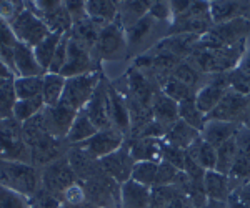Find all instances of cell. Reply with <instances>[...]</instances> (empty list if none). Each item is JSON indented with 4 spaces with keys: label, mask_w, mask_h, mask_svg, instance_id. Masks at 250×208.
I'll list each match as a JSON object with an SVG mask.
<instances>
[{
    "label": "cell",
    "mask_w": 250,
    "mask_h": 208,
    "mask_svg": "<svg viewBox=\"0 0 250 208\" xmlns=\"http://www.w3.org/2000/svg\"><path fill=\"white\" fill-rule=\"evenodd\" d=\"M107 83L108 77L105 74L102 75L99 85L94 92V95L88 100L85 105V113L90 118V122L95 125L97 130H105V129H114L110 123V117H108V94H107Z\"/></svg>",
    "instance_id": "cell-18"
},
{
    "label": "cell",
    "mask_w": 250,
    "mask_h": 208,
    "mask_svg": "<svg viewBox=\"0 0 250 208\" xmlns=\"http://www.w3.org/2000/svg\"><path fill=\"white\" fill-rule=\"evenodd\" d=\"M63 5H65L68 15H70L72 23H79V22H82V20L88 19L87 10H85V2H83V0H65Z\"/></svg>",
    "instance_id": "cell-56"
},
{
    "label": "cell",
    "mask_w": 250,
    "mask_h": 208,
    "mask_svg": "<svg viewBox=\"0 0 250 208\" xmlns=\"http://www.w3.org/2000/svg\"><path fill=\"white\" fill-rule=\"evenodd\" d=\"M100 70H104L102 63L95 58L94 50H90L83 43L68 37L67 58L62 70H60V75L65 78H70V77H77V75L94 74V72H100Z\"/></svg>",
    "instance_id": "cell-11"
},
{
    "label": "cell",
    "mask_w": 250,
    "mask_h": 208,
    "mask_svg": "<svg viewBox=\"0 0 250 208\" xmlns=\"http://www.w3.org/2000/svg\"><path fill=\"white\" fill-rule=\"evenodd\" d=\"M168 30H170V23L160 22V20L147 14L134 27L125 30L128 45V58H137L140 55H144L145 52L154 49L160 40L168 37Z\"/></svg>",
    "instance_id": "cell-4"
},
{
    "label": "cell",
    "mask_w": 250,
    "mask_h": 208,
    "mask_svg": "<svg viewBox=\"0 0 250 208\" xmlns=\"http://www.w3.org/2000/svg\"><path fill=\"white\" fill-rule=\"evenodd\" d=\"M82 183L83 193L88 203L97 208H120V183L108 177L105 171H100L95 177Z\"/></svg>",
    "instance_id": "cell-8"
},
{
    "label": "cell",
    "mask_w": 250,
    "mask_h": 208,
    "mask_svg": "<svg viewBox=\"0 0 250 208\" xmlns=\"http://www.w3.org/2000/svg\"><path fill=\"white\" fill-rule=\"evenodd\" d=\"M179 118L199 132H202L205 122H207V115H204L202 112L199 110V107H197V103H195V98H188V100H184V102H179Z\"/></svg>",
    "instance_id": "cell-43"
},
{
    "label": "cell",
    "mask_w": 250,
    "mask_h": 208,
    "mask_svg": "<svg viewBox=\"0 0 250 208\" xmlns=\"http://www.w3.org/2000/svg\"><path fill=\"white\" fill-rule=\"evenodd\" d=\"M160 90H162V94L167 95L168 98L175 100L177 103L184 102V100H188V98H195V90H192L190 87L185 85L180 80L173 78L172 75H168V77L160 83Z\"/></svg>",
    "instance_id": "cell-46"
},
{
    "label": "cell",
    "mask_w": 250,
    "mask_h": 208,
    "mask_svg": "<svg viewBox=\"0 0 250 208\" xmlns=\"http://www.w3.org/2000/svg\"><path fill=\"white\" fill-rule=\"evenodd\" d=\"M14 69L15 77H43L47 74L39 65L34 49L22 42H17L14 47Z\"/></svg>",
    "instance_id": "cell-23"
},
{
    "label": "cell",
    "mask_w": 250,
    "mask_h": 208,
    "mask_svg": "<svg viewBox=\"0 0 250 208\" xmlns=\"http://www.w3.org/2000/svg\"><path fill=\"white\" fill-rule=\"evenodd\" d=\"M152 189L128 180L120 187V208H148Z\"/></svg>",
    "instance_id": "cell-29"
},
{
    "label": "cell",
    "mask_w": 250,
    "mask_h": 208,
    "mask_svg": "<svg viewBox=\"0 0 250 208\" xmlns=\"http://www.w3.org/2000/svg\"><path fill=\"white\" fill-rule=\"evenodd\" d=\"M0 160L30 163V150L23 140L22 123L15 118L0 122Z\"/></svg>",
    "instance_id": "cell-7"
},
{
    "label": "cell",
    "mask_w": 250,
    "mask_h": 208,
    "mask_svg": "<svg viewBox=\"0 0 250 208\" xmlns=\"http://www.w3.org/2000/svg\"><path fill=\"white\" fill-rule=\"evenodd\" d=\"M19 40L15 38L14 32H12L10 25L5 20L0 19V60L3 62V65L7 67L12 75L15 77V69H14V47Z\"/></svg>",
    "instance_id": "cell-39"
},
{
    "label": "cell",
    "mask_w": 250,
    "mask_h": 208,
    "mask_svg": "<svg viewBox=\"0 0 250 208\" xmlns=\"http://www.w3.org/2000/svg\"><path fill=\"white\" fill-rule=\"evenodd\" d=\"M164 138H125L132 158L137 162H160Z\"/></svg>",
    "instance_id": "cell-28"
},
{
    "label": "cell",
    "mask_w": 250,
    "mask_h": 208,
    "mask_svg": "<svg viewBox=\"0 0 250 208\" xmlns=\"http://www.w3.org/2000/svg\"><path fill=\"white\" fill-rule=\"evenodd\" d=\"M0 208H32L30 200L0 185Z\"/></svg>",
    "instance_id": "cell-51"
},
{
    "label": "cell",
    "mask_w": 250,
    "mask_h": 208,
    "mask_svg": "<svg viewBox=\"0 0 250 208\" xmlns=\"http://www.w3.org/2000/svg\"><path fill=\"white\" fill-rule=\"evenodd\" d=\"M152 113L154 120L167 133L168 130L179 122V103L175 100L168 98L167 95L162 94V90L155 95L154 103H152Z\"/></svg>",
    "instance_id": "cell-25"
},
{
    "label": "cell",
    "mask_w": 250,
    "mask_h": 208,
    "mask_svg": "<svg viewBox=\"0 0 250 208\" xmlns=\"http://www.w3.org/2000/svg\"><path fill=\"white\" fill-rule=\"evenodd\" d=\"M22 135L30 150V163L37 169H43L55 160L65 157L70 150V145L65 140L55 138L47 132L42 120V112L22 123Z\"/></svg>",
    "instance_id": "cell-1"
},
{
    "label": "cell",
    "mask_w": 250,
    "mask_h": 208,
    "mask_svg": "<svg viewBox=\"0 0 250 208\" xmlns=\"http://www.w3.org/2000/svg\"><path fill=\"white\" fill-rule=\"evenodd\" d=\"M62 208H97V207H94L92 203H88L85 200V202L79 203V205H65V203H62Z\"/></svg>",
    "instance_id": "cell-62"
},
{
    "label": "cell",
    "mask_w": 250,
    "mask_h": 208,
    "mask_svg": "<svg viewBox=\"0 0 250 208\" xmlns=\"http://www.w3.org/2000/svg\"><path fill=\"white\" fill-rule=\"evenodd\" d=\"M152 0H124L117 2V19L125 30L134 27L140 19L148 14Z\"/></svg>",
    "instance_id": "cell-30"
},
{
    "label": "cell",
    "mask_w": 250,
    "mask_h": 208,
    "mask_svg": "<svg viewBox=\"0 0 250 208\" xmlns=\"http://www.w3.org/2000/svg\"><path fill=\"white\" fill-rule=\"evenodd\" d=\"M15 77H0V122L14 118V107L17 103L14 87Z\"/></svg>",
    "instance_id": "cell-41"
},
{
    "label": "cell",
    "mask_w": 250,
    "mask_h": 208,
    "mask_svg": "<svg viewBox=\"0 0 250 208\" xmlns=\"http://www.w3.org/2000/svg\"><path fill=\"white\" fill-rule=\"evenodd\" d=\"M199 137H200L199 130L192 129L190 125H187L182 120H179V122L165 133L164 142L168 143V145L177 147V149H180V150H187Z\"/></svg>",
    "instance_id": "cell-35"
},
{
    "label": "cell",
    "mask_w": 250,
    "mask_h": 208,
    "mask_svg": "<svg viewBox=\"0 0 250 208\" xmlns=\"http://www.w3.org/2000/svg\"><path fill=\"white\" fill-rule=\"evenodd\" d=\"M25 9V2H0V19L10 23L20 10Z\"/></svg>",
    "instance_id": "cell-58"
},
{
    "label": "cell",
    "mask_w": 250,
    "mask_h": 208,
    "mask_svg": "<svg viewBox=\"0 0 250 208\" xmlns=\"http://www.w3.org/2000/svg\"><path fill=\"white\" fill-rule=\"evenodd\" d=\"M185 155L195 162L199 167H202L205 171L215 170L217 165V149L212 147L208 142H205L202 137H199L195 142L185 150Z\"/></svg>",
    "instance_id": "cell-33"
},
{
    "label": "cell",
    "mask_w": 250,
    "mask_h": 208,
    "mask_svg": "<svg viewBox=\"0 0 250 208\" xmlns=\"http://www.w3.org/2000/svg\"><path fill=\"white\" fill-rule=\"evenodd\" d=\"M40 171H42V190H45L47 193H50L60 202H62V197L68 187L79 182L70 163H68L67 155L40 169Z\"/></svg>",
    "instance_id": "cell-13"
},
{
    "label": "cell",
    "mask_w": 250,
    "mask_h": 208,
    "mask_svg": "<svg viewBox=\"0 0 250 208\" xmlns=\"http://www.w3.org/2000/svg\"><path fill=\"white\" fill-rule=\"evenodd\" d=\"M250 34V19H235L225 23H215L212 29L202 35V42L220 47H232L237 43L247 42Z\"/></svg>",
    "instance_id": "cell-14"
},
{
    "label": "cell",
    "mask_w": 250,
    "mask_h": 208,
    "mask_svg": "<svg viewBox=\"0 0 250 208\" xmlns=\"http://www.w3.org/2000/svg\"><path fill=\"white\" fill-rule=\"evenodd\" d=\"M125 137L115 129H105V130H99L94 137H90L88 140L82 143H77V149L83 150L85 153L90 155L92 158L100 160L107 155H110L112 151L119 150L124 145Z\"/></svg>",
    "instance_id": "cell-16"
},
{
    "label": "cell",
    "mask_w": 250,
    "mask_h": 208,
    "mask_svg": "<svg viewBox=\"0 0 250 208\" xmlns=\"http://www.w3.org/2000/svg\"><path fill=\"white\" fill-rule=\"evenodd\" d=\"M204 189H205V195H207V198L212 200V202L225 203L232 193L230 183H229V177L227 175L219 173V171H215V170L205 171Z\"/></svg>",
    "instance_id": "cell-32"
},
{
    "label": "cell",
    "mask_w": 250,
    "mask_h": 208,
    "mask_svg": "<svg viewBox=\"0 0 250 208\" xmlns=\"http://www.w3.org/2000/svg\"><path fill=\"white\" fill-rule=\"evenodd\" d=\"M192 0H170V10H172V20L179 15L185 14L190 7Z\"/></svg>",
    "instance_id": "cell-60"
},
{
    "label": "cell",
    "mask_w": 250,
    "mask_h": 208,
    "mask_svg": "<svg viewBox=\"0 0 250 208\" xmlns=\"http://www.w3.org/2000/svg\"><path fill=\"white\" fill-rule=\"evenodd\" d=\"M235 140H237V147H239V151L244 157L249 158L250 162V129L242 125L239 132L235 135Z\"/></svg>",
    "instance_id": "cell-59"
},
{
    "label": "cell",
    "mask_w": 250,
    "mask_h": 208,
    "mask_svg": "<svg viewBox=\"0 0 250 208\" xmlns=\"http://www.w3.org/2000/svg\"><path fill=\"white\" fill-rule=\"evenodd\" d=\"M229 183H230V191H233L244 189L250 183V162L247 157L239 151L237 155V160L233 162L230 171H229Z\"/></svg>",
    "instance_id": "cell-42"
},
{
    "label": "cell",
    "mask_w": 250,
    "mask_h": 208,
    "mask_svg": "<svg viewBox=\"0 0 250 208\" xmlns=\"http://www.w3.org/2000/svg\"><path fill=\"white\" fill-rule=\"evenodd\" d=\"M32 208H62V202L47 193L45 190L40 189L34 197L30 198Z\"/></svg>",
    "instance_id": "cell-54"
},
{
    "label": "cell",
    "mask_w": 250,
    "mask_h": 208,
    "mask_svg": "<svg viewBox=\"0 0 250 208\" xmlns=\"http://www.w3.org/2000/svg\"><path fill=\"white\" fill-rule=\"evenodd\" d=\"M104 74L105 72L100 70V72H94V74L77 75V77L67 78L62 97H60V103H63V105H67L68 109L75 112L83 110L90 97L94 95V92Z\"/></svg>",
    "instance_id": "cell-9"
},
{
    "label": "cell",
    "mask_w": 250,
    "mask_h": 208,
    "mask_svg": "<svg viewBox=\"0 0 250 208\" xmlns=\"http://www.w3.org/2000/svg\"><path fill=\"white\" fill-rule=\"evenodd\" d=\"M125 103H127L128 118H130V135L128 138H134L142 132L148 123L154 120V113H152V107L144 105L132 95H124Z\"/></svg>",
    "instance_id": "cell-31"
},
{
    "label": "cell",
    "mask_w": 250,
    "mask_h": 208,
    "mask_svg": "<svg viewBox=\"0 0 250 208\" xmlns=\"http://www.w3.org/2000/svg\"><path fill=\"white\" fill-rule=\"evenodd\" d=\"M107 94H108V117L110 123L115 130H119L125 138L130 135V118H128V110L125 98L120 92L112 85V80L108 78L107 83Z\"/></svg>",
    "instance_id": "cell-21"
},
{
    "label": "cell",
    "mask_w": 250,
    "mask_h": 208,
    "mask_svg": "<svg viewBox=\"0 0 250 208\" xmlns=\"http://www.w3.org/2000/svg\"><path fill=\"white\" fill-rule=\"evenodd\" d=\"M247 100H249V105H250V94L247 95Z\"/></svg>",
    "instance_id": "cell-64"
},
{
    "label": "cell",
    "mask_w": 250,
    "mask_h": 208,
    "mask_svg": "<svg viewBox=\"0 0 250 208\" xmlns=\"http://www.w3.org/2000/svg\"><path fill=\"white\" fill-rule=\"evenodd\" d=\"M25 7L32 14L45 23L50 34L63 35L72 30V19L60 0H35V2H25Z\"/></svg>",
    "instance_id": "cell-10"
},
{
    "label": "cell",
    "mask_w": 250,
    "mask_h": 208,
    "mask_svg": "<svg viewBox=\"0 0 250 208\" xmlns=\"http://www.w3.org/2000/svg\"><path fill=\"white\" fill-rule=\"evenodd\" d=\"M210 17L213 25L225 23L235 19H250V2L237 0H213L210 2Z\"/></svg>",
    "instance_id": "cell-22"
},
{
    "label": "cell",
    "mask_w": 250,
    "mask_h": 208,
    "mask_svg": "<svg viewBox=\"0 0 250 208\" xmlns=\"http://www.w3.org/2000/svg\"><path fill=\"white\" fill-rule=\"evenodd\" d=\"M97 132L99 130H97L94 123L90 122V118L87 117L85 110H80L77 113V117H75V120H74V123H72L70 130H68L65 142L70 147L77 145V143H82L90 137H94Z\"/></svg>",
    "instance_id": "cell-37"
},
{
    "label": "cell",
    "mask_w": 250,
    "mask_h": 208,
    "mask_svg": "<svg viewBox=\"0 0 250 208\" xmlns=\"http://www.w3.org/2000/svg\"><path fill=\"white\" fill-rule=\"evenodd\" d=\"M235 70L244 75V77L250 78V47L249 49H245L244 55H242V58H240V62H239V65H237Z\"/></svg>",
    "instance_id": "cell-61"
},
{
    "label": "cell",
    "mask_w": 250,
    "mask_h": 208,
    "mask_svg": "<svg viewBox=\"0 0 250 208\" xmlns=\"http://www.w3.org/2000/svg\"><path fill=\"white\" fill-rule=\"evenodd\" d=\"M0 185L30 200L42 189V171L30 163L0 160Z\"/></svg>",
    "instance_id": "cell-3"
},
{
    "label": "cell",
    "mask_w": 250,
    "mask_h": 208,
    "mask_svg": "<svg viewBox=\"0 0 250 208\" xmlns=\"http://www.w3.org/2000/svg\"><path fill=\"white\" fill-rule=\"evenodd\" d=\"M102 29L104 27L99 25V23L94 22V20L85 19L79 23H74V25H72V30L68 32V34H70V37L74 40H77V42L83 43V45L88 47L90 50H94Z\"/></svg>",
    "instance_id": "cell-38"
},
{
    "label": "cell",
    "mask_w": 250,
    "mask_h": 208,
    "mask_svg": "<svg viewBox=\"0 0 250 208\" xmlns=\"http://www.w3.org/2000/svg\"><path fill=\"white\" fill-rule=\"evenodd\" d=\"M239 155V147H237L235 137L227 140L225 143H222L220 147H217V165L215 171H219L222 175H229L233 162L237 160Z\"/></svg>",
    "instance_id": "cell-44"
},
{
    "label": "cell",
    "mask_w": 250,
    "mask_h": 208,
    "mask_svg": "<svg viewBox=\"0 0 250 208\" xmlns=\"http://www.w3.org/2000/svg\"><path fill=\"white\" fill-rule=\"evenodd\" d=\"M148 208H193L188 198L177 189L170 187H154Z\"/></svg>",
    "instance_id": "cell-26"
},
{
    "label": "cell",
    "mask_w": 250,
    "mask_h": 208,
    "mask_svg": "<svg viewBox=\"0 0 250 208\" xmlns=\"http://www.w3.org/2000/svg\"><path fill=\"white\" fill-rule=\"evenodd\" d=\"M112 85L122 95H132L147 107H152L155 95L160 92V87L154 80L148 78L144 72H140L134 65L128 67L122 77L112 80Z\"/></svg>",
    "instance_id": "cell-6"
},
{
    "label": "cell",
    "mask_w": 250,
    "mask_h": 208,
    "mask_svg": "<svg viewBox=\"0 0 250 208\" xmlns=\"http://www.w3.org/2000/svg\"><path fill=\"white\" fill-rule=\"evenodd\" d=\"M240 127L242 125L224 122V120H207L202 132H200V137L217 149V147H220L222 143H225L227 140L235 137Z\"/></svg>",
    "instance_id": "cell-27"
},
{
    "label": "cell",
    "mask_w": 250,
    "mask_h": 208,
    "mask_svg": "<svg viewBox=\"0 0 250 208\" xmlns=\"http://www.w3.org/2000/svg\"><path fill=\"white\" fill-rule=\"evenodd\" d=\"M99 163L108 177H112L117 183H120V185H124L125 182L130 180L132 170H134V167H135V160L132 158L127 142H124V145L120 147L119 150L112 151L110 155L100 158Z\"/></svg>",
    "instance_id": "cell-17"
},
{
    "label": "cell",
    "mask_w": 250,
    "mask_h": 208,
    "mask_svg": "<svg viewBox=\"0 0 250 208\" xmlns=\"http://www.w3.org/2000/svg\"><path fill=\"white\" fill-rule=\"evenodd\" d=\"M0 77H14V75H12V72L7 69L5 65H3L2 60H0Z\"/></svg>",
    "instance_id": "cell-63"
},
{
    "label": "cell",
    "mask_w": 250,
    "mask_h": 208,
    "mask_svg": "<svg viewBox=\"0 0 250 208\" xmlns=\"http://www.w3.org/2000/svg\"><path fill=\"white\" fill-rule=\"evenodd\" d=\"M85 10L90 20L107 27L117 19V2L114 0H87Z\"/></svg>",
    "instance_id": "cell-36"
},
{
    "label": "cell",
    "mask_w": 250,
    "mask_h": 208,
    "mask_svg": "<svg viewBox=\"0 0 250 208\" xmlns=\"http://www.w3.org/2000/svg\"><path fill=\"white\" fill-rule=\"evenodd\" d=\"M45 103H43L42 95L40 97H34V98H25V100H17L14 107V118L17 122L23 123L27 120L34 118L35 115H39L40 112L43 110Z\"/></svg>",
    "instance_id": "cell-47"
},
{
    "label": "cell",
    "mask_w": 250,
    "mask_h": 208,
    "mask_svg": "<svg viewBox=\"0 0 250 208\" xmlns=\"http://www.w3.org/2000/svg\"><path fill=\"white\" fill-rule=\"evenodd\" d=\"M9 25L12 32H14L15 38H17L19 42L25 43V45H29L30 49L37 47L39 43L50 34L45 27V23H43L35 14H32L27 7L15 15V19L12 20Z\"/></svg>",
    "instance_id": "cell-15"
},
{
    "label": "cell",
    "mask_w": 250,
    "mask_h": 208,
    "mask_svg": "<svg viewBox=\"0 0 250 208\" xmlns=\"http://www.w3.org/2000/svg\"><path fill=\"white\" fill-rule=\"evenodd\" d=\"M77 113L79 112L68 109L67 105L59 102L57 105H54V107H43L42 120L48 133L54 135L55 138L65 140L72 123H74L75 117H77Z\"/></svg>",
    "instance_id": "cell-19"
},
{
    "label": "cell",
    "mask_w": 250,
    "mask_h": 208,
    "mask_svg": "<svg viewBox=\"0 0 250 208\" xmlns=\"http://www.w3.org/2000/svg\"><path fill=\"white\" fill-rule=\"evenodd\" d=\"M42 85H43L42 77H15L14 78L15 95H17L19 100L40 97V95H42Z\"/></svg>",
    "instance_id": "cell-48"
},
{
    "label": "cell",
    "mask_w": 250,
    "mask_h": 208,
    "mask_svg": "<svg viewBox=\"0 0 250 208\" xmlns=\"http://www.w3.org/2000/svg\"><path fill=\"white\" fill-rule=\"evenodd\" d=\"M67 158H68V163H70L72 170H74V173L79 182H85V180L95 177V175H99L100 171H104L99 163V160L92 158L88 153H85L83 150H80L74 145H72L70 150H68Z\"/></svg>",
    "instance_id": "cell-24"
},
{
    "label": "cell",
    "mask_w": 250,
    "mask_h": 208,
    "mask_svg": "<svg viewBox=\"0 0 250 208\" xmlns=\"http://www.w3.org/2000/svg\"><path fill=\"white\" fill-rule=\"evenodd\" d=\"M60 38H62V35H59V34H48L37 47H34L35 58H37L39 65L42 67L45 72H48V67H50V62H52V58H54V54L59 47Z\"/></svg>",
    "instance_id": "cell-45"
},
{
    "label": "cell",
    "mask_w": 250,
    "mask_h": 208,
    "mask_svg": "<svg viewBox=\"0 0 250 208\" xmlns=\"http://www.w3.org/2000/svg\"><path fill=\"white\" fill-rule=\"evenodd\" d=\"M229 89H230V85H229V74L212 75L210 82L207 85H204L195 95V103L199 107V110L204 115H208L219 105Z\"/></svg>",
    "instance_id": "cell-20"
},
{
    "label": "cell",
    "mask_w": 250,
    "mask_h": 208,
    "mask_svg": "<svg viewBox=\"0 0 250 208\" xmlns=\"http://www.w3.org/2000/svg\"><path fill=\"white\" fill-rule=\"evenodd\" d=\"M170 75L173 78L180 80V82L185 83V85H188L192 90H195V95H197V92L202 89L204 85H207L212 78V75H205V74H202V72L197 70L195 67L188 62V60L180 62L179 65L172 70Z\"/></svg>",
    "instance_id": "cell-34"
},
{
    "label": "cell",
    "mask_w": 250,
    "mask_h": 208,
    "mask_svg": "<svg viewBox=\"0 0 250 208\" xmlns=\"http://www.w3.org/2000/svg\"><path fill=\"white\" fill-rule=\"evenodd\" d=\"M179 171L175 167L168 165L165 162L159 163V169H157V177H155V183L154 187H170L175 183L177 177H179ZM152 187V189H154Z\"/></svg>",
    "instance_id": "cell-52"
},
{
    "label": "cell",
    "mask_w": 250,
    "mask_h": 208,
    "mask_svg": "<svg viewBox=\"0 0 250 208\" xmlns=\"http://www.w3.org/2000/svg\"><path fill=\"white\" fill-rule=\"evenodd\" d=\"M43 85H42V98L45 107H54L60 102L62 97L63 87H65V77H62L60 74H50L47 72L42 77Z\"/></svg>",
    "instance_id": "cell-40"
},
{
    "label": "cell",
    "mask_w": 250,
    "mask_h": 208,
    "mask_svg": "<svg viewBox=\"0 0 250 208\" xmlns=\"http://www.w3.org/2000/svg\"><path fill=\"white\" fill-rule=\"evenodd\" d=\"M95 58L102 62H122L128 58V45L125 29L119 19L104 27L94 49Z\"/></svg>",
    "instance_id": "cell-5"
},
{
    "label": "cell",
    "mask_w": 250,
    "mask_h": 208,
    "mask_svg": "<svg viewBox=\"0 0 250 208\" xmlns=\"http://www.w3.org/2000/svg\"><path fill=\"white\" fill-rule=\"evenodd\" d=\"M85 193H83V189H82V183L80 182H75L72 187H68L65 190L62 197V203L65 205H79V203L85 202Z\"/></svg>",
    "instance_id": "cell-57"
},
{
    "label": "cell",
    "mask_w": 250,
    "mask_h": 208,
    "mask_svg": "<svg viewBox=\"0 0 250 208\" xmlns=\"http://www.w3.org/2000/svg\"><path fill=\"white\" fill-rule=\"evenodd\" d=\"M245 49V42L232 47H220L199 40L187 60L205 75H222L237 69Z\"/></svg>",
    "instance_id": "cell-2"
},
{
    "label": "cell",
    "mask_w": 250,
    "mask_h": 208,
    "mask_svg": "<svg viewBox=\"0 0 250 208\" xmlns=\"http://www.w3.org/2000/svg\"><path fill=\"white\" fill-rule=\"evenodd\" d=\"M159 163L157 162H137L134 170H132L130 180H134V182L140 183V185H145V187H148V189H152L155 183Z\"/></svg>",
    "instance_id": "cell-49"
},
{
    "label": "cell",
    "mask_w": 250,
    "mask_h": 208,
    "mask_svg": "<svg viewBox=\"0 0 250 208\" xmlns=\"http://www.w3.org/2000/svg\"><path fill=\"white\" fill-rule=\"evenodd\" d=\"M68 37H70V35H68V32H67V34H63L62 38H60L59 47H57V50H55V54H54V58H52V62H50V67H48V72H50V74H60L63 63H65Z\"/></svg>",
    "instance_id": "cell-53"
},
{
    "label": "cell",
    "mask_w": 250,
    "mask_h": 208,
    "mask_svg": "<svg viewBox=\"0 0 250 208\" xmlns=\"http://www.w3.org/2000/svg\"><path fill=\"white\" fill-rule=\"evenodd\" d=\"M160 162H165L168 165L175 167L182 171L185 165V150H180L173 145H168L162 140V149H160Z\"/></svg>",
    "instance_id": "cell-50"
},
{
    "label": "cell",
    "mask_w": 250,
    "mask_h": 208,
    "mask_svg": "<svg viewBox=\"0 0 250 208\" xmlns=\"http://www.w3.org/2000/svg\"><path fill=\"white\" fill-rule=\"evenodd\" d=\"M148 15H152V17L160 20V22L172 23L170 2H167V0H157V2H152L150 10H148Z\"/></svg>",
    "instance_id": "cell-55"
},
{
    "label": "cell",
    "mask_w": 250,
    "mask_h": 208,
    "mask_svg": "<svg viewBox=\"0 0 250 208\" xmlns=\"http://www.w3.org/2000/svg\"><path fill=\"white\" fill-rule=\"evenodd\" d=\"M207 120H224L250 129V105L247 97L229 89L219 105L207 115Z\"/></svg>",
    "instance_id": "cell-12"
}]
</instances>
